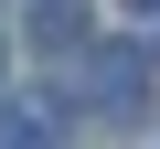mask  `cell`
<instances>
[{
	"mask_svg": "<svg viewBox=\"0 0 160 149\" xmlns=\"http://www.w3.org/2000/svg\"><path fill=\"white\" fill-rule=\"evenodd\" d=\"M128 11H160V0H128Z\"/></svg>",
	"mask_w": 160,
	"mask_h": 149,
	"instance_id": "3957f363",
	"label": "cell"
},
{
	"mask_svg": "<svg viewBox=\"0 0 160 149\" xmlns=\"http://www.w3.org/2000/svg\"><path fill=\"white\" fill-rule=\"evenodd\" d=\"M43 53H75V43H86V0H32V22H22Z\"/></svg>",
	"mask_w": 160,
	"mask_h": 149,
	"instance_id": "7a4b0ae2",
	"label": "cell"
},
{
	"mask_svg": "<svg viewBox=\"0 0 160 149\" xmlns=\"http://www.w3.org/2000/svg\"><path fill=\"white\" fill-rule=\"evenodd\" d=\"M139 96H149V53L107 43V53L75 64V107H86V117H139Z\"/></svg>",
	"mask_w": 160,
	"mask_h": 149,
	"instance_id": "6da1fadb",
	"label": "cell"
}]
</instances>
